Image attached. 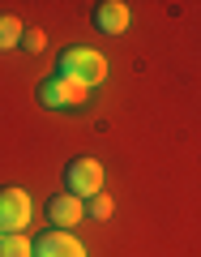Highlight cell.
I'll return each instance as SVG.
<instances>
[{"label": "cell", "mask_w": 201, "mask_h": 257, "mask_svg": "<svg viewBox=\"0 0 201 257\" xmlns=\"http://www.w3.org/2000/svg\"><path fill=\"white\" fill-rule=\"evenodd\" d=\"M82 206H86V219H99V223H107L111 210H116V202H111L107 193H94L90 202H82Z\"/></svg>", "instance_id": "30bf717a"}, {"label": "cell", "mask_w": 201, "mask_h": 257, "mask_svg": "<svg viewBox=\"0 0 201 257\" xmlns=\"http://www.w3.org/2000/svg\"><path fill=\"white\" fill-rule=\"evenodd\" d=\"M86 99H90L86 86L69 82V77H56V73L39 86V103H43V107H82Z\"/></svg>", "instance_id": "3957f363"}, {"label": "cell", "mask_w": 201, "mask_h": 257, "mask_svg": "<svg viewBox=\"0 0 201 257\" xmlns=\"http://www.w3.org/2000/svg\"><path fill=\"white\" fill-rule=\"evenodd\" d=\"M43 210H47V219H52V227H56V231H73L77 223L86 219V206L77 202L73 193H56V197H47Z\"/></svg>", "instance_id": "5b68a950"}, {"label": "cell", "mask_w": 201, "mask_h": 257, "mask_svg": "<svg viewBox=\"0 0 201 257\" xmlns=\"http://www.w3.org/2000/svg\"><path fill=\"white\" fill-rule=\"evenodd\" d=\"M56 77H69V82L90 90V86H99L107 77V60L94 47H69V52L56 56Z\"/></svg>", "instance_id": "6da1fadb"}, {"label": "cell", "mask_w": 201, "mask_h": 257, "mask_svg": "<svg viewBox=\"0 0 201 257\" xmlns=\"http://www.w3.org/2000/svg\"><path fill=\"white\" fill-rule=\"evenodd\" d=\"M64 193H73L77 202H90L94 193H103V163L99 159H73L64 167Z\"/></svg>", "instance_id": "7a4b0ae2"}, {"label": "cell", "mask_w": 201, "mask_h": 257, "mask_svg": "<svg viewBox=\"0 0 201 257\" xmlns=\"http://www.w3.org/2000/svg\"><path fill=\"white\" fill-rule=\"evenodd\" d=\"M18 47H26V52H43L47 47V35L43 30H22V43Z\"/></svg>", "instance_id": "8fae6325"}, {"label": "cell", "mask_w": 201, "mask_h": 257, "mask_svg": "<svg viewBox=\"0 0 201 257\" xmlns=\"http://www.w3.org/2000/svg\"><path fill=\"white\" fill-rule=\"evenodd\" d=\"M0 236H5V231H0Z\"/></svg>", "instance_id": "7c38bea8"}, {"label": "cell", "mask_w": 201, "mask_h": 257, "mask_svg": "<svg viewBox=\"0 0 201 257\" xmlns=\"http://www.w3.org/2000/svg\"><path fill=\"white\" fill-rule=\"evenodd\" d=\"M0 257H35V240L26 231H5L0 236Z\"/></svg>", "instance_id": "ba28073f"}, {"label": "cell", "mask_w": 201, "mask_h": 257, "mask_svg": "<svg viewBox=\"0 0 201 257\" xmlns=\"http://www.w3.org/2000/svg\"><path fill=\"white\" fill-rule=\"evenodd\" d=\"M35 257H86V244L73 236V231H43L35 240Z\"/></svg>", "instance_id": "8992f818"}, {"label": "cell", "mask_w": 201, "mask_h": 257, "mask_svg": "<svg viewBox=\"0 0 201 257\" xmlns=\"http://www.w3.org/2000/svg\"><path fill=\"white\" fill-rule=\"evenodd\" d=\"M128 18H133V13H128V5L124 0H103V5H94V30H99V35H124L128 30Z\"/></svg>", "instance_id": "52a82bcc"}, {"label": "cell", "mask_w": 201, "mask_h": 257, "mask_svg": "<svg viewBox=\"0 0 201 257\" xmlns=\"http://www.w3.org/2000/svg\"><path fill=\"white\" fill-rule=\"evenodd\" d=\"M22 43V22L13 13H0V52H13Z\"/></svg>", "instance_id": "9c48e42d"}, {"label": "cell", "mask_w": 201, "mask_h": 257, "mask_svg": "<svg viewBox=\"0 0 201 257\" xmlns=\"http://www.w3.org/2000/svg\"><path fill=\"white\" fill-rule=\"evenodd\" d=\"M35 210L22 189H0V231H26Z\"/></svg>", "instance_id": "277c9868"}]
</instances>
